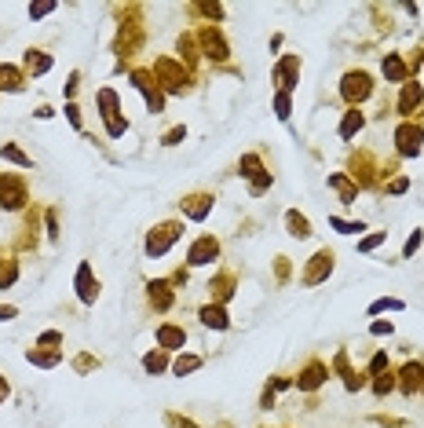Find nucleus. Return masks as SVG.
Wrapping results in <instances>:
<instances>
[{
  "label": "nucleus",
  "instance_id": "28",
  "mask_svg": "<svg viewBox=\"0 0 424 428\" xmlns=\"http://www.w3.org/2000/svg\"><path fill=\"white\" fill-rule=\"evenodd\" d=\"M366 125V114L362 110H348L344 114V121H340V139H355V132Z\"/></svg>",
  "mask_w": 424,
  "mask_h": 428
},
{
  "label": "nucleus",
  "instance_id": "2",
  "mask_svg": "<svg viewBox=\"0 0 424 428\" xmlns=\"http://www.w3.org/2000/svg\"><path fill=\"white\" fill-rule=\"evenodd\" d=\"M340 96H344V102H348L351 110H358V102H366L369 96H374V77H369L366 70H348L340 77Z\"/></svg>",
  "mask_w": 424,
  "mask_h": 428
},
{
  "label": "nucleus",
  "instance_id": "50",
  "mask_svg": "<svg viewBox=\"0 0 424 428\" xmlns=\"http://www.w3.org/2000/svg\"><path fill=\"white\" fill-rule=\"evenodd\" d=\"M271 407H275V388L267 384V388H264V395H260V410H271Z\"/></svg>",
  "mask_w": 424,
  "mask_h": 428
},
{
  "label": "nucleus",
  "instance_id": "7",
  "mask_svg": "<svg viewBox=\"0 0 424 428\" xmlns=\"http://www.w3.org/2000/svg\"><path fill=\"white\" fill-rule=\"evenodd\" d=\"M198 41H201V55L205 59H212V62H227L230 59V48L223 41L220 26H205V30L198 33Z\"/></svg>",
  "mask_w": 424,
  "mask_h": 428
},
{
  "label": "nucleus",
  "instance_id": "51",
  "mask_svg": "<svg viewBox=\"0 0 424 428\" xmlns=\"http://www.w3.org/2000/svg\"><path fill=\"white\" fill-rule=\"evenodd\" d=\"M169 425H172V428H198L190 418H179V413H169Z\"/></svg>",
  "mask_w": 424,
  "mask_h": 428
},
{
  "label": "nucleus",
  "instance_id": "14",
  "mask_svg": "<svg viewBox=\"0 0 424 428\" xmlns=\"http://www.w3.org/2000/svg\"><path fill=\"white\" fill-rule=\"evenodd\" d=\"M154 337H158V348H161V352H183V344H187V330L176 326V322H161Z\"/></svg>",
  "mask_w": 424,
  "mask_h": 428
},
{
  "label": "nucleus",
  "instance_id": "8",
  "mask_svg": "<svg viewBox=\"0 0 424 428\" xmlns=\"http://www.w3.org/2000/svg\"><path fill=\"white\" fill-rule=\"evenodd\" d=\"M333 249H318L311 260H307V267H304V275H300V282L304 285H318V282H326L329 275H333Z\"/></svg>",
  "mask_w": 424,
  "mask_h": 428
},
{
  "label": "nucleus",
  "instance_id": "23",
  "mask_svg": "<svg viewBox=\"0 0 424 428\" xmlns=\"http://www.w3.org/2000/svg\"><path fill=\"white\" fill-rule=\"evenodd\" d=\"M209 293H212V304H227L234 296V275H220L216 282H209Z\"/></svg>",
  "mask_w": 424,
  "mask_h": 428
},
{
  "label": "nucleus",
  "instance_id": "39",
  "mask_svg": "<svg viewBox=\"0 0 424 428\" xmlns=\"http://www.w3.org/2000/svg\"><path fill=\"white\" fill-rule=\"evenodd\" d=\"M179 139H187V125H176V128H169V132L161 136V143H165V147H176Z\"/></svg>",
  "mask_w": 424,
  "mask_h": 428
},
{
  "label": "nucleus",
  "instance_id": "4",
  "mask_svg": "<svg viewBox=\"0 0 424 428\" xmlns=\"http://www.w3.org/2000/svg\"><path fill=\"white\" fill-rule=\"evenodd\" d=\"M238 172L249 179V194H264L267 187H271V172L264 168V158H260V154H241Z\"/></svg>",
  "mask_w": 424,
  "mask_h": 428
},
{
  "label": "nucleus",
  "instance_id": "29",
  "mask_svg": "<svg viewBox=\"0 0 424 428\" xmlns=\"http://www.w3.org/2000/svg\"><path fill=\"white\" fill-rule=\"evenodd\" d=\"M198 366H201V355H190V352H179L172 359V373H176V377H187V373H194Z\"/></svg>",
  "mask_w": 424,
  "mask_h": 428
},
{
  "label": "nucleus",
  "instance_id": "52",
  "mask_svg": "<svg viewBox=\"0 0 424 428\" xmlns=\"http://www.w3.org/2000/svg\"><path fill=\"white\" fill-rule=\"evenodd\" d=\"M48 235L59 238V216H55V209H48Z\"/></svg>",
  "mask_w": 424,
  "mask_h": 428
},
{
  "label": "nucleus",
  "instance_id": "32",
  "mask_svg": "<svg viewBox=\"0 0 424 428\" xmlns=\"http://www.w3.org/2000/svg\"><path fill=\"white\" fill-rule=\"evenodd\" d=\"M388 392H395V370H391V366H388V370H380L377 377H374V395L384 399Z\"/></svg>",
  "mask_w": 424,
  "mask_h": 428
},
{
  "label": "nucleus",
  "instance_id": "48",
  "mask_svg": "<svg viewBox=\"0 0 424 428\" xmlns=\"http://www.w3.org/2000/svg\"><path fill=\"white\" fill-rule=\"evenodd\" d=\"M409 190V179L406 176H395L391 184H388V194H406Z\"/></svg>",
  "mask_w": 424,
  "mask_h": 428
},
{
  "label": "nucleus",
  "instance_id": "3",
  "mask_svg": "<svg viewBox=\"0 0 424 428\" xmlns=\"http://www.w3.org/2000/svg\"><path fill=\"white\" fill-rule=\"evenodd\" d=\"M179 235H183V224H179V220H165V224H158L147 235V256H154V260H158V256H165L172 249V245L179 242Z\"/></svg>",
  "mask_w": 424,
  "mask_h": 428
},
{
  "label": "nucleus",
  "instance_id": "5",
  "mask_svg": "<svg viewBox=\"0 0 424 428\" xmlns=\"http://www.w3.org/2000/svg\"><path fill=\"white\" fill-rule=\"evenodd\" d=\"M132 84L143 92L150 114H161V110H165V92H161V84H158V77H154V70H132Z\"/></svg>",
  "mask_w": 424,
  "mask_h": 428
},
{
  "label": "nucleus",
  "instance_id": "22",
  "mask_svg": "<svg viewBox=\"0 0 424 428\" xmlns=\"http://www.w3.org/2000/svg\"><path fill=\"white\" fill-rule=\"evenodd\" d=\"M329 187L340 194V202L344 205H355V198H358V184H351L344 172H329Z\"/></svg>",
  "mask_w": 424,
  "mask_h": 428
},
{
  "label": "nucleus",
  "instance_id": "15",
  "mask_svg": "<svg viewBox=\"0 0 424 428\" xmlns=\"http://www.w3.org/2000/svg\"><path fill=\"white\" fill-rule=\"evenodd\" d=\"M147 301L154 311H169L172 301H176V293H172V282L169 278H158V282H147Z\"/></svg>",
  "mask_w": 424,
  "mask_h": 428
},
{
  "label": "nucleus",
  "instance_id": "56",
  "mask_svg": "<svg viewBox=\"0 0 424 428\" xmlns=\"http://www.w3.org/2000/svg\"><path fill=\"white\" fill-rule=\"evenodd\" d=\"M15 315H19L15 307H0V322H8V319H15Z\"/></svg>",
  "mask_w": 424,
  "mask_h": 428
},
{
  "label": "nucleus",
  "instance_id": "16",
  "mask_svg": "<svg viewBox=\"0 0 424 428\" xmlns=\"http://www.w3.org/2000/svg\"><path fill=\"white\" fill-rule=\"evenodd\" d=\"M73 285H77V296H81V304H95V296H99V282L92 278V264H81L77 267V278H73Z\"/></svg>",
  "mask_w": 424,
  "mask_h": 428
},
{
  "label": "nucleus",
  "instance_id": "24",
  "mask_svg": "<svg viewBox=\"0 0 424 428\" xmlns=\"http://www.w3.org/2000/svg\"><path fill=\"white\" fill-rule=\"evenodd\" d=\"M26 77H22V70L19 66H0V92H22V84Z\"/></svg>",
  "mask_w": 424,
  "mask_h": 428
},
{
  "label": "nucleus",
  "instance_id": "34",
  "mask_svg": "<svg viewBox=\"0 0 424 428\" xmlns=\"http://www.w3.org/2000/svg\"><path fill=\"white\" fill-rule=\"evenodd\" d=\"M380 311H403V301L399 296H380V301L369 304V315H380Z\"/></svg>",
  "mask_w": 424,
  "mask_h": 428
},
{
  "label": "nucleus",
  "instance_id": "26",
  "mask_svg": "<svg viewBox=\"0 0 424 428\" xmlns=\"http://www.w3.org/2000/svg\"><path fill=\"white\" fill-rule=\"evenodd\" d=\"M26 70H30L33 77L48 73V70H51V55H48V51H37V48H30V51H26Z\"/></svg>",
  "mask_w": 424,
  "mask_h": 428
},
{
  "label": "nucleus",
  "instance_id": "13",
  "mask_svg": "<svg viewBox=\"0 0 424 428\" xmlns=\"http://www.w3.org/2000/svg\"><path fill=\"white\" fill-rule=\"evenodd\" d=\"M216 256H220V242H216L212 235H201V238H194V245H190L187 264L190 267H205V264H212Z\"/></svg>",
  "mask_w": 424,
  "mask_h": 428
},
{
  "label": "nucleus",
  "instance_id": "9",
  "mask_svg": "<svg viewBox=\"0 0 424 428\" xmlns=\"http://www.w3.org/2000/svg\"><path fill=\"white\" fill-rule=\"evenodd\" d=\"M395 388H399L403 395H417L424 388V362L421 359H409L403 370H395Z\"/></svg>",
  "mask_w": 424,
  "mask_h": 428
},
{
  "label": "nucleus",
  "instance_id": "37",
  "mask_svg": "<svg viewBox=\"0 0 424 428\" xmlns=\"http://www.w3.org/2000/svg\"><path fill=\"white\" fill-rule=\"evenodd\" d=\"M384 238H388V231H377V235L362 238V242H358V253H374L377 245H384Z\"/></svg>",
  "mask_w": 424,
  "mask_h": 428
},
{
  "label": "nucleus",
  "instance_id": "33",
  "mask_svg": "<svg viewBox=\"0 0 424 428\" xmlns=\"http://www.w3.org/2000/svg\"><path fill=\"white\" fill-rule=\"evenodd\" d=\"M26 359H30L33 366H59L62 352H41V348H33V352H26Z\"/></svg>",
  "mask_w": 424,
  "mask_h": 428
},
{
  "label": "nucleus",
  "instance_id": "42",
  "mask_svg": "<svg viewBox=\"0 0 424 428\" xmlns=\"http://www.w3.org/2000/svg\"><path fill=\"white\" fill-rule=\"evenodd\" d=\"M107 132H110V139L125 136V132H128V121H125V118H113V121H107Z\"/></svg>",
  "mask_w": 424,
  "mask_h": 428
},
{
  "label": "nucleus",
  "instance_id": "47",
  "mask_svg": "<svg viewBox=\"0 0 424 428\" xmlns=\"http://www.w3.org/2000/svg\"><path fill=\"white\" fill-rule=\"evenodd\" d=\"M194 11H201V15H209V19H223V4H198Z\"/></svg>",
  "mask_w": 424,
  "mask_h": 428
},
{
  "label": "nucleus",
  "instance_id": "36",
  "mask_svg": "<svg viewBox=\"0 0 424 428\" xmlns=\"http://www.w3.org/2000/svg\"><path fill=\"white\" fill-rule=\"evenodd\" d=\"M329 224L337 227L340 235H358V231H366V224H362V220H358V224H351V220H340V216H333Z\"/></svg>",
  "mask_w": 424,
  "mask_h": 428
},
{
  "label": "nucleus",
  "instance_id": "41",
  "mask_svg": "<svg viewBox=\"0 0 424 428\" xmlns=\"http://www.w3.org/2000/svg\"><path fill=\"white\" fill-rule=\"evenodd\" d=\"M15 278H19V264H8L4 271H0V289H8Z\"/></svg>",
  "mask_w": 424,
  "mask_h": 428
},
{
  "label": "nucleus",
  "instance_id": "45",
  "mask_svg": "<svg viewBox=\"0 0 424 428\" xmlns=\"http://www.w3.org/2000/svg\"><path fill=\"white\" fill-rule=\"evenodd\" d=\"M369 333H374V337H391L395 326H391V322H384V319H377L374 326H369Z\"/></svg>",
  "mask_w": 424,
  "mask_h": 428
},
{
  "label": "nucleus",
  "instance_id": "31",
  "mask_svg": "<svg viewBox=\"0 0 424 428\" xmlns=\"http://www.w3.org/2000/svg\"><path fill=\"white\" fill-rule=\"evenodd\" d=\"M143 370L147 373H165V370H169V352H161V348H158V352H147L143 355Z\"/></svg>",
  "mask_w": 424,
  "mask_h": 428
},
{
  "label": "nucleus",
  "instance_id": "53",
  "mask_svg": "<svg viewBox=\"0 0 424 428\" xmlns=\"http://www.w3.org/2000/svg\"><path fill=\"white\" fill-rule=\"evenodd\" d=\"M77 88H81V73H70V84H66V99L77 96Z\"/></svg>",
  "mask_w": 424,
  "mask_h": 428
},
{
  "label": "nucleus",
  "instance_id": "18",
  "mask_svg": "<svg viewBox=\"0 0 424 428\" xmlns=\"http://www.w3.org/2000/svg\"><path fill=\"white\" fill-rule=\"evenodd\" d=\"M179 205H183V216L187 220H205V216L212 213V194H201V190L198 194H187Z\"/></svg>",
  "mask_w": 424,
  "mask_h": 428
},
{
  "label": "nucleus",
  "instance_id": "43",
  "mask_svg": "<svg viewBox=\"0 0 424 428\" xmlns=\"http://www.w3.org/2000/svg\"><path fill=\"white\" fill-rule=\"evenodd\" d=\"M48 344H62V333L59 330H48V333L37 337V348H48Z\"/></svg>",
  "mask_w": 424,
  "mask_h": 428
},
{
  "label": "nucleus",
  "instance_id": "21",
  "mask_svg": "<svg viewBox=\"0 0 424 428\" xmlns=\"http://www.w3.org/2000/svg\"><path fill=\"white\" fill-rule=\"evenodd\" d=\"M333 366H337V373L344 377V388H348V392H358V388L366 384V377H358V373L351 370V362H348V352H337V359H333Z\"/></svg>",
  "mask_w": 424,
  "mask_h": 428
},
{
  "label": "nucleus",
  "instance_id": "35",
  "mask_svg": "<svg viewBox=\"0 0 424 428\" xmlns=\"http://www.w3.org/2000/svg\"><path fill=\"white\" fill-rule=\"evenodd\" d=\"M275 114H278V121H289V114H293L289 92H275Z\"/></svg>",
  "mask_w": 424,
  "mask_h": 428
},
{
  "label": "nucleus",
  "instance_id": "27",
  "mask_svg": "<svg viewBox=\"0 0 424 428\" xmlns=\"http://www.w3.org/2000/svg\"><path fill=\"white\" fill-rule=\"evenodd\" d=\"M99 114L107 121H113L121 114V102H118V92H113V88H102V92H99Z\"/></svg>",
  "mask_w": 424,
  "mask_h": 428
},
{
  "label": "nucleus",
  "instance_id": "19",
  "mask_svg": "<svg viewBox=\"0 0 424 428\" xmlns=\"http://www.w3.org/2000/svg\"><path fill=\"white\" fill-rule=\"evenodd\" d=\"M198 319H201V326H209V330H230V315H227L223 304H205L198 311Z\"/></svg>",
  "mask_w": 424,
  "mask_h": 428
},
{
  "label": "nucleus",
  "instance_id": "10",
  "mask_svg": "<svg viewBox=\"0 0 424 428\" xmlns=\"http://www.w3.org/2000/svg\"><path fill=\"white\" fill-rule=\"evenodd\" d=\"M30 202V190L19 176H0V205L4 209H22V205Z\"/></svg>",
  "mask_w": 424,
  "mask_h": 428
},
{
  "label": "nucleus",
  "instance_id": "54",
  "mask_svg": "<svg viewBox=\"0 0 424 428\" xmlns=\"http://www.w3.org/2000/svg\"><path fill=\"white\" fill-rule=\"evenodd\" d=\"M92 366H99V359H88V355L77 359V370H92Z\"/></svg>",
  "mask_w": 424,
  "mask_h": 428
},
{
  "label": "nucleus",
  "instance_id": "6",
  "mask_svg": "<svg viewBox=\"0 0 424 428\" xmlns=\"http://www.w3.org/2000/svg\"><path fill=\"white\" fill-rule=\"evenodd\" d=\"M395 150H399L403 158H417L424 150V128L417 121H403L395 128Z\"/></svg>",
  "mask_w": 424,
  "mask_h": 428
},
{
  "label": "nucleus",
  "instance_id": "55",
  "mask_svg": "<svg viewBox=\"0 0 424 428\" xmlns=\"http://www.w3.org/2000/svg\"><path fill=\"white\" fill-rule=\"evenodd\" d=\"M289 384H293L289 377H275V381H271V388H275V392H282V388H289Z\"/></svg>",
  "mask_w": 424,
  "mask_h": 428
},
{
  "label": "nucleus",
  "instance_id": "20",
  "mask_svg": "<svg viewBox=\"0 0 424 428\" xmlns=\"http://www.w3.org/2000/svg\"><path fill=\"white\" fill-rule=\"evenodd\" d=\"M380 70H384V77H388V81H395V84H406V81H409L406 62H403V55H395V51L380 59Z\"/></svg>",
  "mask_w": 424,
  "mask_h": 428
},
{
  "label": "nucleus",
  "instance_id": "11",
  "mask_svg": "<svg viewBox=\"0 0 424 428\" xmlns=\"http://www.w3.org/2000/svg\"><path fill=\"white\" fill-rule=\"evenodd\" d=\"M300 81V55H282L275 62V84H278V92H293Z\"/></svg>",
  "mask_w": 424,
  "mask_h": 428
},
{
  "label": "nucleus",
  "instance_id": "49",
  "mask_svg": "<svg viewBox=\"0 0 424 428\" xmlns=\"http://www.w3.org/2000/svg\"><path fill=\"white\" fill-rule=\"evenodd\" d=\"M66 118L73 128H81V107H77V102H66Z\"/></svg>",
  "mask_w": 424,
  "mask_h": 428
},
{
  "label": "nucleus",
  "instance_id": "44",
  "mask_svg": "<svg viewBox=\"0 0 424 428\" xmlns=\"http://www.w3.org/2000/svg\"><path fill=\"white\" fill-rule=\"evenodd\" d=\"M51 11H55L51 0H44V4H30V19H44V15H51Z\"/></svg>",
  "mask_w": 424,
  "mask_h": 428
},
{
  "label": "nucleus",
  "instance_id": "57",
  "mask_svg": "<svg viewBox=\"0 0 424 428\" xmlns=\"http://www.w3.org/2000/svg\"><path fill=\"white\" fill-rule=\"evenodd\" d=\"M4 399H8V381L0 377V403H4Z\"/></svg>",
  "mask_w": 424,
  "mask_h": 428
},
{
  "label": "nucleus",
  "instance_id": "25",
  "mask_svg": "<svg viewBox=\"0 0 424 428\" xmlns=\"http://www.w3.org/2000/svg\"><path fill=\"white\" fill-rule=\"evenodd\" d=\"M286 227H289V235H293V238H311V220L300 216L297 209H289V213H286Z\"/></svg>",
  "mask_w": 424,
  "mask_h": 428
},
{
  "label": "nucleus",
  "instance_id": "17",
  "mask_svg": "<svg viewBox=\"0 0 424 428\" xmlns=\"http://www.w3.org/2000/svg\"><path fill=\"white\" fill-rule=\"evenodd\" d=\"M421 102H424V84H417V81H406V84H403V92H399V102H395V107H399L403 118H409V114H417Z\"/></svg>",
  "mask_w": 424,
  "mask_h": 428
},
{
  "label": "nucleus",
  "instance_id": "46",
  "mask_svg": "<svg viewBox=\"0 0 424 428\" xmlns=\"http://www.w3.org/2000/svg\"><path fill=\"white\" fill-rule=\"evenodd\" d=\"M380 370H388V352H377L374 362H369V373H374V377H377Z\"/></svg>",
  "mask_w": 424,
  "mask_h": 428
},
{
  "label": "nucleus",
  "instance_id": "40",
  "mask_svg": "<svg viewBox=\"0 0 424 428\" xmlns=\"http://www.w3.org/2000/svg\"><path fill=\"white\" fill-rule=\"evenodd\" d=\"M179 55H183L187 62H194V59H198V51H194V41H190V37H179Z\"/></svg>",
  "mask_w": 424,
  "mask_h": 428
},
{
  "label": "nucleus",
  "instance_id": "12",
  "mask_svg": "<svg viewBox=\"0 0 424 428\" xmlns=\"http://www.w3.org/2000/svg\"><path fill=\"white\" fill-rule=\"evenodd\" d=\"M326 377H329V366H326L322 359H311V362H307V366L297 373V381H293V384H297L300 392H315V388L326 384Z\"/></svg>",
  "mask_w": 424,
  "mask_h": 428
},
{
  "label": "nucleus",
  "instance_id": "1",
  "mask_svg": "<svg viewBox=\"0 0 424 428\" xmlns=\"http://www.w3.org/2000/svg\"><path fill=\"white\" fill-rule=\"evenodd\" d=\"M154 77H158V84H161L165 96H183L190 88L187 84L190 77H187V70L179 66L176 59H158V62H154Z\"/></svg>",
  "mask_w": 424,
  "mask_h": 428
},
{
  "label": "nucleus",
  "instance_id": "30",
  "mask_svg": "<svg viewBox=\"0 0 424 428\" xmlns=\"http://www.w3.org/2000/svg\"><path fill=\"white\" fill-rule=\"evenodd\" d=\"M0 158L4 161H11V165H22V168H33V158L26 150H19L15 143H4V147H0Z\"/></svg>",
  "mask_w": 424,
  "mask_h": 428
},
{
  "label": "nucleus",
  "instance_id": "38",
  "mask_svg": "<svg viewBox=\"0 0 424 428\" xmlns=\"http://www.w3.org/2000/svg\"><path fill=\"white\" fill-rule=\"evenodd\" d=\"M421 245H424V231L417 227V231H414V235H409V238H406V245H403V256H414V253L421 249Z\"/></svg>",
  "mask_w": 424,
  "mask_h": 428
},
{
  "label": "nucleus",
  "instance_id": "58",
  "mask_svg": "<svg viewBox=\"0 0 424 428\" xmlns=\"http://www.w3.org/2000/svg\"><path fill=\"white\" fill-rule=\"evenodd\" d=\"M421 395H424V388H421Z\"/></svg>",
  "mask_w": 424,
  "mask_h": 428
}]
</instances>
